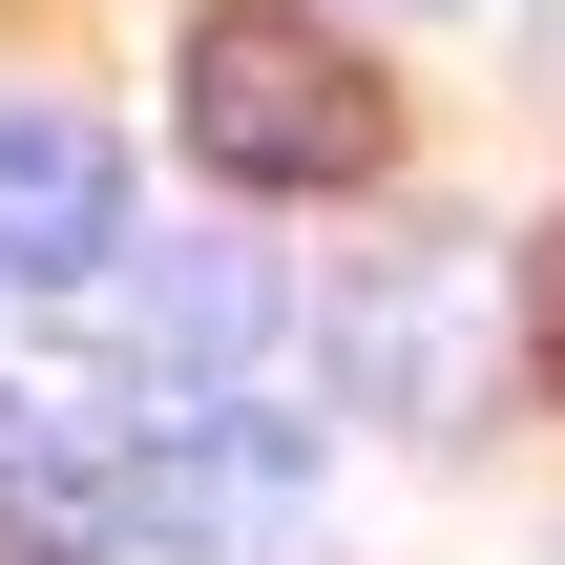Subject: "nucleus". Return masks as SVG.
<instances>
[{
	"mask_svg": "<svg viewBox=\"0 0 565 565\" xmlns=\"http://www.w3.org/2000/svg\"><path fill=\"white\" fill-rule=\"evenodd\" d=\"M461 335H482V273H377V294H335V356H356L398 419H461V398H482Z\"/></svg>",
	"mask_w": 565,
	"mask_h": 565,
	"instance_id": "nucleus-6",
	"label": "nucleus"
},
{
	"mask_svg": "<svg viewBox=\"0 0 565 565\" xmlns=\"http://www.w3.org/2000/svg\"><path fill=\"white\" fill-rule=\"evenodd\" d=\"M0 524L42 565H126V398L0 377Z\"/></svg>",
	"mask_w": 565,
	"mask_h": 565,
	"instance_id": "nucleus-4",
	"label": "nucleus"
},
{
	"mask_svg": "<svg viewBox=\"0 0 565 565\" xmlns=\"http://www.w3.org/2000/svg\"><path fill=\"white\" fill-rule=\"evenodd\" d=\"M105 252H126V147H105L84 105H0V273L84 294Z\"/></svg>",
	"mask_w": 565,
	"mask_h": 565,
	"instance_id": "nucleus-5",
	"label": "nucleus"
},
{
	"mask_svg": "<svg viewBox=\"0 0 565 565\" xmlns=\"http://www.w3.org/2000/svg\"><path fill=\"white\" fill-rule=\"evenodd\" d=\"M84 294H105V356H126V419H168V398H231V377H252V335H273V252H231V231H168V252H105Z\"/></svg>",
	"mask_w": 565,
	"mask_h": 565,
	"instance_id": "nucleus-3",
	"label": "nucleus"
},
{
	"mask_svg": "<svg viewBox=\"0 0 565 565\" xmlns=\"http://www.w3.org/2000/svg\"><path fill=\"white\" fill-rule=\"evenodd\" d=\"M545 356H565V273H545Z\"/></svg>",
	"mask_w": 565,
	"mask_h": 565,
	"instance_id": "nucleus-7",
	"label": "nucleus"
},
{
	"mask_svg": "<svg viewBox=\"0 0 565 565\" xmlns=\"http://www.w3.org/2000/svg\"><path fill=\"white\" fill-rule=\"evenodd\" d=\"M273 524H315V419H273V398H168V419H126V545L252 565Z\"/></svg>",
	"mask_w": 565,
	"mask_h": 565,
	"instance_id": "nucleus-2",
	"label": "nucleus"
},
{
	"mask_svg": "<svg viewBox=\"0 0 565 565\" xmlns=\"http://www.w3.org/2000/svg\"><path fill=\"white\" fill-rule=\"evenodd\" d=\"M189 147H210L231 189H356L398 126H377V84H356L315 21L231 0V21H189Z\"/></svg>",
	"mask_w": 565,
	"mask_h": 565,
	"instance_id": "nucleus-1",
	"label": "nucleus"
}]
</instances>
